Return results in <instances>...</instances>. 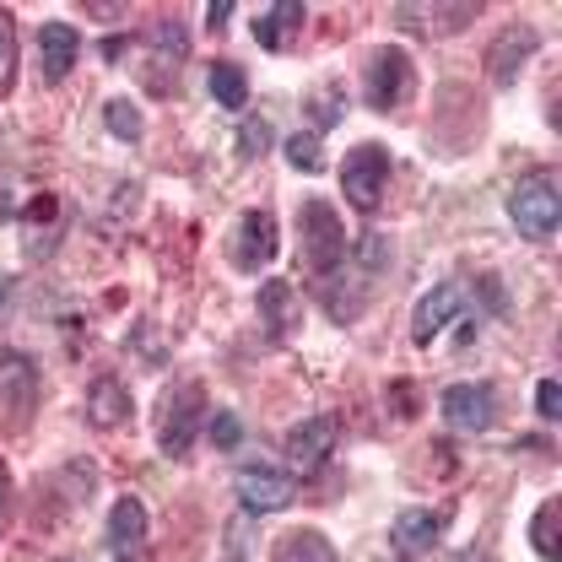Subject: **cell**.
<instances>
[{
  "instance_id": "cell-13",
  "label": "cell",
  "mask_w": 562,
  "mask_h": 562,
  "mask_svg": "<svg viewBox=\"0 0 562 562\" xmlns=\"http://www.w3.org/2000/svg\"><path fill=\"white\" fill-rule=\"evenodd\" d=\"M81 55V38L70 22H44L38 27V66H44V81H66L70 66Z\"/></svg>"
},
{
  "instance_id": "cell-16",
  "label": "cell",
  "mask_w": 562,
  "mask_h": 562,
  "mask_svg": "<svg viewBox=\"0 0 562 562\" xmlns=\"http://www.w3.org/2000/svg\"><path fill=\"white\" fill-rule=\"evenodd\" d=\"M131 390L114 379V373H103V379H92V390H87V417L92 427H125L131 422Z\"/></svg>"
},
{
  "instance_id": "cell-21",
  "label": "cell",
  "mask_w": 562,
  "mask_h": 562,
  "mask_svg": "<svg viewBox=\"0 0 562 562\" xmlns=\"http://www.w3.org/2000/svg\"><path fill=\"white\" fill-rule=\"evenodd\" d=\"M277 562H341V558H336V547L319 530H292L277 547Z\"/></svg>"
},
{
  "instance_id": "cell-20",
  "label": "cell",
  "mask_w": 562,
  "mask_h": 562,
  "mask_svg": "<svg viewBox=\"0 0 562 562\" xmlns=\"http://www.w3.org/2000/svg\"><path fill=\"white\" fill-rule=\"evenodd\" d=\"M255 303H260V319H266L277 336H286V330L297 325V292H292V281H266Z\"/></svg>"
},
{
  "instance_id": "cell-33",
  "label": "cell",
  "mask_w": 562,
  "mask_h": 562,
  "mask_svg": "<svg viewBox=\"0 0 562 562\" xmlns=\"http://www.w3.org/2000/svg\"><path fill=\"white\" fill-rule=\"evenodd\" d=\"M5 519H11V476L0 465V530H5Z\"/></svg>"
},
{
  "instance_id": "cell-29",
  "label": "cell",
  "mask_w": 562,
  "mask_h": 562,
  "mask_svg": "<svg viewBox=\"0 0 562 562\" xmlns=\"http://www.w3.org/2000/svg\"><path fill=\"white\" fill-rule=\"evenodd\" d=\"M238 438H244L238 412H216V417H211V443H216V449H238Z\"/></svg>"
},
{
  "instance_id": "cell-35",
  "label": "cell",
  "mask_w": 562,
  "mask_h": 562,
  "mask_svg": "<svg viewBox=\"0 0 562 562\" xmlns=\"http://www.w3.org/2000/svg\"><path fill=\"white\" fill-rule=\"evenodd\" d=\"M131 49V38H103V60H120Z\"/></svg>"
},
{
  "instance_id": "cell-11",
  "label": "cell",
  "mask_w": 562,
  "mask_h": 562,
  "mask_svg": "<svg viewBox=\"0 0 562 562\" xmlns=\"http://www.w3.org/2000/svg\"><path fill=\"white\" fill-rule=\"evenodd\" d=\"M109 552L120 562H136L146 552V508H140V497H120L109 508Z\"/></svg>"
},
{
  "instance_id": "cell-17",
  "label": "cell",
  "mask_w": 562,
  "mask_h": 562,
  "mask_svg": "<svg viewBox=\"0 0 562 562\" xmlns=\"http://www.w3.org/2000/svg\"><path fill=\"white\" fill-rule=\"evenodd\" d=\"M362 297H368V281H362V271H347V260L319 277V303H325L336 319H351V314L362 308Z\"/></svg>"
},
{
  "instance_id": "cell-27",
  "label": "cell",
  "mask_w": 562,
  "mask_h": 562,
  "mask_svg": "<svg viewBox=\"0 0 562 562\" xmlns=\"http://www.w3.org/2000/svg\"><path fill=\"white\" fill-rule=\"evenodd\" d=\"M308 114H314V125H325V131L341 125V114H347V109H341V87L330 81L325 92H314V109H308Z\"/></svg>"
},
{
  "instance_id": "cell-22",
  "label": "cell",
  "mask_w": 562,
  "mask_h": 562,
  "mask_svg": "<svg viewBox=\"0 0 562 562\" xmlns=\"http://www.w3.org/2000/svg\"><path fill=\"white\" fill-rule=\"evenodd\" d=\"M211 98H216L222 109H244V103H249V76L233 66V60H216V66H211Z\"/></svg>"
},
{
  "instance_id": "cell-25",
  "label": "cell",
  "mask_w": 562,
  "mask_h": 562,
  "mask_svg": "<svg viewBox=\"0 0 562 562\" xmlns=\"http://www.w3.org/2000/svg\"><path fill=\"white\" fill-rule=\"evenodd\" d=\"M558 519H562V508L558 503H547V508L536 514V530H530V536H536V552H541L547 562H558Z\"/></svg>"
},
{
  "instance_id": "cell-23",
  "label": "cell",
  "mask_w": 562,
  "mask_h": 562,
  "mask_svg": "<svg viewBox=\"0 0 562 562\" xmlns=\"http://www.w3.org/2000/svg\"><path fill=\"white\" fill-rule=\"evenodd\" d=\"M281 151H286V162H292L297 173H319V168H325V140L314 136V131L286 136V140H281Z\"/></svg>"
},
{
  "instance_id": "cell-19",
  "label": "cell",
  "mask_w": 562,
  "mask_h": 562,
  "mask_svg": "<svg viewBox=\"0 0 562 562\" xmlns=\"http://www.w3.org/2000/svg\"><path fill=\"white\" fill-rule=\"evenodd\" d=\"M297 27H303V5L286 0V5H271V11L255 22V38H260V49H286V44L297 38Z\"/></svg>"
},
{
  "instance_id": "cell-18",
  "label": "cell",
  "mask_w": 562,
  "mask_h": 562,
  "mask_svg": "<svg viewBox=\"0 0 562 562\" xmlns=\"http://www.w3.org/2000/svg\"><path fill=\"white\" fill-rule=\"evenodd\" d=\"M541 49V38H536V27H525V22H514L508 33H503V44H492V76L497 81H514V70L525 55H536Z\"/></svg>"
},
{
  "instance_id": "cell-7",
  "label": "cell",
  "mask_w": 562,
  "mask_h": 562,
  "mask_svg": "<svg viewBox=\"0 0 562 562\" xmlns=\"http://www.w3.org/2000/svg\"><path fill=\"white\" fill-rule=\"evenodd\" d=\"M292 497H297V482L281 476L277 465H244V471H238V503H244L249 514H277Z\"/></svg>"
},
{
  "instance_id": "cell-6",
  "label": "cell",
  "mask_w": 562,
  "mask_h": 562,
  "mask_svg": "<svg viewBox=\"0 0 562 562\" xmlns=\"http://www.w3.org/2000/svg\"><path fill=\"white\" fill-rule=\"evenodd\" d=\"M277 249H281V238H277L271 211H244L238 227H233V244H227L233 266H238V271H266V266L277 260Z\"/></svg>"
},
{
  "instance_id": "cell-3",
  "label": "cell",
  "mask_w": 562,
  "mask_h": 562,
  "mask_svg": "<svg viewBox=\"0 0 562 562\" xmlns=\"http://www.w3.org/2000/svg\"><path fill=\"white\" fill-rule=\"evenodd\" d=\"M201 406H206V390H201V384H179V390H168L162 417H157V443H162V454H168V460H190Z\"/></svg>"
},
{
  "instance_id": "cell-31",
  "label": "cell",
  "mask_w": 562,
  "mask_h": 562,
  "mask_svg": "<svg viewBox=\"0 0 562 562\" xmlns=\"http://www.w3.org/2000/svg\"><path fill=\"white\" fill-rule=\"evenodd\" d=\"M482 303L492 314H508V292H503V277H482Z\"/></svg>"
},
{
  "instance_id": "cell-1",
  "label": "cell",
  "mask_w": 562,
  "mask_h": 562,
  "mask_svg": "<svg viewBox=\"0 0 562 562\" xmlns=\"http://www.w3.org/2000/svg\"><path fill=\"white\" fill-rule=\"evenodd\" d=\"M508 211H514V227L536 244L558 238V222H562V195H558V173L541 168V173H525L508 195Z\"/></svg>"
},
{
  "instance_id": "cell-14",
  "label": "cell",
  "mask_w": 562,
  "mask_h": 562,
  "mask_svg": "<svg viewBox=\"0 0 562 562\" xmlns=\"http://www.w3.org/2000/svg\"><path fill=\"white\" fill-rule=\"evenodd\" d=\"M0 384H5V401H11V422L33 417V401H38V373L27 357L16 351H0Z\"/></svg>"
},
{
  "instance_id": "cell-2",
  "label": "cell",
  "mask_w": 562,
  "mask_h": 562,
  "mask_svg": "<svg viewBox=\"0 0 562 562\" xmlns=\"http://www.w3.org/2000/svg\"><path fill=\"white\" fill-rule=\"evenodd\" d=\"M297 227H303V260H308L319 277H325V271H336V266L347 260V233H341L336 206H325V201H303Z\"/></svg>"
},
{
  "instance_id": "cell-30",
  "label": "cell",
  "mask_w": 562,
  "mask_h": 562,
  "mask_svg": "<svg viewBox=\"0 0 562 562\" xmlns=\"http://www.w3.org/2000/svg\"><path fill=\"white\" fill-rule=\"evenodd\" d=\"M536 412H541L547 422L562 417V384L558 379H541V384H536Z\"/></svg>"
},
{
  "instance_id": "cell-34",
  "label": "cell",
  "mask_w": 562,
  "mask_h": 562,
  "mask_svg": "<svg viewBox=\"0 0 562 562\" xmlns=\"http://www.w3.org/2000/svg\"><path fill=\"white\" fill-rule=\"evenodd\" d=\"M11 297H16V281H11V277H0V319L11 314Z\"/></svg>"
},
{
  "instance_id": "cell-9",
  "label": "cell",
  "mask_w": 562,
  "mask_h": 562,
  "mask_svg": "<svg viewBox=\"0 0 562 562\" xmlns=\"http://www.w3.org/2000/svg\"><path fill=\"white\" fill-rule=\"evenodd\" d=\"M184 66V27L168 16V22H157L151 27V49H146V87L151 92H173V70Z\"/></svg>"
},
{
  "instance_id": "cell-24",
  "label": "cell",
  "mask_w": 562,
  "mask_h": 562,
  "mask_svg": "<svg viewBox=\"0 0 562 562\" xmlns=\"http://www.w3.org/2000/svg\"><path fill=\"white\" fill-rule=\"evenodd\" d=\"M103 120H109V131L120 140H140V114L131 98H109V109H103Z\"/></svg>"
},
{
  "instance_id": "cell-32",
  "label": "cell",
  "mask_w": 562,
  "mask_h": 562,
  "mask_svg": "<svg viewBox=\"0 0 562 562\" xmlns=\"http://www.w3.org/2000/svg\"><path fill=\"white\" fill-rule=\"evenodd\" d=\"M227 16H233V0H211L206 5V27H227Z\"/></svg>"
},
{
  "instance_id": "cell-28",
  "label": "cell",
  "mask_w": 562,
  "mask_h": 562,
  "mask_svg": "<svg viewBox=\"0 0 562 562\" xmlns=\"http://www.w3.org/2000/svg\"><path fill=\"white\" fill-rule=\"evenodd\" d=\"M11 70H16V27L11 11H0V92L11 87Z\"/></svg>"
},
{
  "instance_id": "cell-10",
  "label": "cell",
  "mask_w": 562,
  "mask_h": 562,
  "mask_svg": "<svg viewBox=\"0 0 562 562\" xmlns=\"http://www.w3.org/2000/svg\"><path fill=\"white\" fill-rule=\"evenodd\" d=\"M492 412H497V401H492L487 384H454V390H443V422L454 432H487Z\"/></svg>"
},
{
  "instance_id": "cell-15",
  "label": "cell",
  "mask_w": 562,
  "mask_h": 562,
  "mask_svg": "<svg viewBox=\"0 0 562 562\" xmlns=\"http://www.w3.org/2000/svg\"><path fill=\"white\" fill-rule=\"evenodd\" d=\"M438 530H443L438 514H427V508H401L395 525H390V541H395L401 558H422V552L438 547Z\"/></svg>"
},
{
  "instance_id": "cell-4",
  "label": "cell",
  "mask_w": 562,
  "mask_h": 562,
  "mask_svg": "<svg viewBox=\"0 0 562 562\" xmlns=\"http://www.w3.org/2000/svg\"><path fill=\"white\" fill-rule=\"evenodd\" d=\"M384 184H390V151H384L379 140L351 146L347 162H341V195H347L351 206L373 211L384 201Z\"/></svg>"
},
{
  "instance_id": "cell-26",
  "label": "cell",
  "mask_w": 562,
  "mask_h": 562,
  "mask_svg": "<svg viewBox=\"0 0 562 562\" xmlns=\"http://www.w3.org/2000/svg\"><path fill=\"white\" fill-rule=\"evenodd\" d=\"M238 151H244V157L271 151V125H266V120H255V114H244V120H238Z\"/></svg>"
},
{
  "instance_id": "cell-8",
  "label": "cell",
  "mask_w": 562,
  "mask_h": 562,
  "mask_svg": "<svg viewBox=\"0 0 562 562\" xmlns=\"http://www.w3.org/2000/svg\"><path fill=\"white\" fill-rule=\"evenodd\" d=\"M330 449H336V417H308L286 432V460L297 476H314L330 460Z\"/></svg>"
},
{
  "instance_id": "cell-12",
  "label": "cell",
  "mask_w": 562,
  "mask_h": 562,
  "mask_svg": "<svg viewBox=\"0 0 562 562\" xmlns=\"http://www.w3.org/2000/svg\"><path fill=\"white\" fill-rule=\"evenodd\" d=\"M454 314H460V286H454V281H438L417 308H412V341L427 347L443 325H454Z\"/></svg>"
},
{
  "instance_id": "cell-5",
  "label": "cell",
  "mask_w": 562,
  "mask_h": 562,
  "mask_svg": "<svg viewBox=\"0 0 562 562\" xmlns=\"http://www.w3.org/2000/svg\"><path fill=\"white\" fill-rule=\"evenodd\" d=\"M362 92L379 114H395L412 92V55L406 49H373L362 66Z\"/></svg>"
}]
</instances>
